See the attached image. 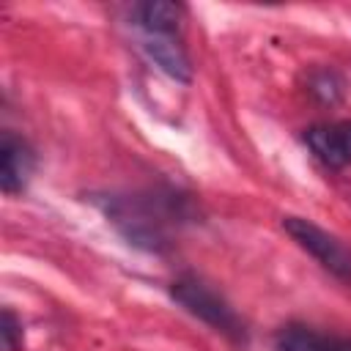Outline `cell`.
I'll list each match as a JSON object with an SVG mask.
<instances>
[{
  "instance_id": "obj_4",
  "label": "cell",
  "mask_w": 351,
  "mask_h": 351,
  "mask_svg": "<svg viewBox=\"0 0 351 351\" xmlns=\"http://www.w3.org/2000/svg\"><path fill=\"white\" fill-rule=\"evenodd\" d=\"M307 148L321 159L326 167H346L351 162V123H332V126H310L304 132Z\"/></svg>"
},
{
  "instance_id": "obj_6",
  "label": "cell",
  "mask_w": 351,
  "mask_h": 351,
  "mask_svg": "<svg viewBox=\"0 0 351 351\" xmlns=\"http://www.w3.org/2000/svg\"><path fill=\"white\" fill-rule=\"evenodd\" d=\"M274 351H351V337L324 335L310 326H282L274 337Z\"/></svg>"
},
{
  "instance_id": "obj_9",
  "label": "cell",
  "mask_w": 351,
  "mask_h": 351,
  "mask_svg": "<svg viewBox=\"0 0 351 351\" xmlns=\"http://www.w3.org/2000/svg\"><path fill=\"white\" fill-rule=\"evenodd\" d=\"M0 340H3V351H19V346H22V324H19V318L8 307L3 310Z\"/></svg>"
},
{
  "instance_id": "obj_7",
  "label": "cell",
  "mask_w": 351,
  "mask_h": 351,
  "mask_svg": "<svg viewBox=\"0 0 351 351\" xmlns=\"http://www.w3.org/2000/svg\"><path fill=\"white\" fill-rule=\"evenodd\" d=\"M184 19V5L173 0H151L137 5V25L143 33L154 36H176Z\"/></svg>"
},
{
  "instance_id": "obj_2",
  "label": "cell",
  "mask_w": 351,
  "mask_h": 351,
  "mask_svg": "<svg viewBox=\"0 0 351 351\" xmlns=\"http://www.w3.org/2000/svg\"><path fill=\"white\" fill-rule=\"evenodd\" d=\"M285 233L304 250L310 252L326 271H332L340 280H351V252L324 228L304 217H282Z\"/></svg>"
},
{
  "instance_id": "obj_3",
  "label": "cell",
  "mask_w": 351,
  "mask_h": 351,
  "mask_svg": "<svg viewBox=\"0 0 351 351\" xmlns=\"http://www.w3.org/2000/svg\"><path fill=\"white\" fill-rule=\"evenodd\" d=\"M36 156L33 148L16 137L14 132H3V143H0V186L5 195H16L25 189L30 173H33Z\"/></svg>"
},
{
  "instance_id": "obj_8",
  "label": "cell",
  "mask_w": 351,
  "mask_h": 351,
  "mask_svg": "<svg viewBox=\"0 0 351 351\" xmlns=\"http://www.w3.org/2000/svg\"><path fill=\"white\" fill-rule=\"evenodd\" d=\"M304 85H307V93L321 104H337L346 96V80L335 69H326V66L310 69Z\"/></svg>"
},
{
  "instance_id": "obj_5",
  "label": "cell",
  "mask_w": 351,
  "mask_h": 351,
  "mask_svg": "<svg viewBox=\"0 0 351 351\" xmlns=\"http://www.w3.org/2000/svg\"><path fill=\"white\" fill-rule=\"evenodd\" d=\"M145 58L170 80L176 82H189L192 80V63L186 49L176 41V36H154V33H143L140 41Z\"/></svg>"
},
{
  "instance_id": "obj_1",
  "label": "cell",
  "mask_w": 351,
  "mask_h": 351,
  "mask_svg": "<svg viewBox=\"0 0 351 351\" xmlns=\"http://www.w3.org/2000/svg\"><path fill=\"white\" fill-rule=\"evenodd\" d=\"M170 296L195 318L208 324L214 332L225 335L233 343H247V326L239 318V313L206 282L197 277H178L170 285Z\"/></svg>"
}]
</instances>
